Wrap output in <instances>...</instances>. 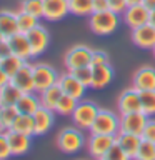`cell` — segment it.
<instances>
[{
    "instance_id": "cell-1",
    "label": "cell",
    "mask_w": 155,
    "mask_h": 160,
    "mask_svg": "<svg viewBox=\"0 0 155 160\" xmlns=\"http://www.w3.org/2000/svg\"><path fill=\"white\" fill-rule=\"evenodd\" d=\"M120 15L112 10H103V12H93L88 17V27L97 35H110L118 28Z\"/></svg>"
},
{
    "instance_id": "cell-2",
    "label": "cell",
    "mask_w": 155,
    "mask_h": 160,
    "mask_svg": "<svg viewBox=\"0 0 155 160\" xmlns=\"http://www.w3.org/2000/svg\"><path fill=\"white\" fill-rule=\"evenodd\" d=\"M85 137L82 128L78 127H65L57 135V147L63 153H75L85 145Z\"/></svg>"
},
{
    "instance_id": "cell-3",
    "label": "cell",
    "mask_w": 155,
    "mask_h": 160,
    "mask_svg": "<svg viewBox=\"0 0 155 160\" xmlns=\"http://www.w3.org/2000/svg\"><path fill=\"white\" fill-rule=\"evenodd\" d=\"M92 55H93V48H90L88 45H83V43L73 45V47L67 50V53L63 57L65 68L68 72H72L75 68L90 67L92 65Z\"/></svg>"
},
{
    "instance_id": "cell-4",
    "label": "cell",
    "mask_w": 155,
    "mask_h": 160,
    "mask_svg": "<svg viewBox=\"0 0 155 160\" xmlns=\"http://www.w3.org/2000/svg\"><path fill=\"white\" fill-rule=\"evenodd\" d=\"M120 132V115L108 108H100L93 125L90 127V133H105L117 135Z\"/></svg>"
},
{
    "instance_id": "cell-5",
    "label": "cell",
    "mask_w": 155,
    "mask_h": 160,
    "mask_svg": "<svg viewBox=\"0 0 155 160\" xmlns=\"http://www.w3.org/2000/svg\"><path fill=\"white\" fill-rule=\"evenodd\" d=\"M98 110L100 108L97 107V103L90 102V100H78L77 108L72 113V122L75 123V127L82 130H90L98 115Z\"/></svg>"
},
{
    "instance_id": "cell-6",
    "label": "cell",
    "mask_w": 155,
    "mask_h": 160,
    "mask_svg": "<svg viewBox=\"0 0 155 160\" xmlns=\"http://www.w3.org/2000/svg\"><path fill=\"white\" fill-rule=\"evenodd\" d=\"M33 68V82H35V92L40 93L42 90L58 83L60 73L48 63H35Z\"/></svg>"
},
{
    "instance_id": "cell-7",
    "label": "cell",
    "mask_w": 155,
    "mask_h": 160,
    "mask_svg": "<svg viewBox=\"0 0 155 160\" xmlns=\"http://www.w3.org/2000/svg\"><path fill=\"white\" fill-rule=\"evenodd\" d=\"M117 142V135H105V133H90L87 140V148L88 153L95 160L103 158L105 153L110 150V147Z\"/></svg>"
},
{
    "instance_id": "cell-8",
    "label": "cell",
    "mask_w": 155,
    "mask_h": 160,
    "mask_svg": "<svg viewBox=\"0 0 155 160\" xmlns=\"http://www.w3.org/2000/svg\"><path fill=\"white\" fill-rule=\"evenodd\" d=\"M148 118L150 117L143 112V110L130 112V113H120V132L142 135L145 125H147V122H148Z\"/></svg>"
},
{
    "instance_id": "cell-9",
    "label": "cell",
    "mask_w": 155,
    "mask_h": 160,
    "mask_svg": "<svg viewBox=\"0 0 155 160\" xmlns=\"http://www.w3.org/2000/svg\"><path fill=\"white\" fill-rule=\"evenodd\" d=\"M123 15V22L128 28H138L142 25L148 23L150 18V10L145 7L143 3H137V5H128L127 10L122 13Z\"/></svg>"
},
{
    "instance_id": "cell-10",
    "label": "cell",
    "mask_w": 155,
    "mask_h": 160,
    "mask_svg": "<svg viewBox=\"0 0 155 160\" xmlns=\"http://www.w3.org/2000/svg\"><path fill=\"white\" fill-rule=\"evenodd\" d=\"M27 38H28V42H30V48H32V55H33V57L42 55L45 50L48 48L50 33H48V30L45 28L43 25L38 23L35 28H32L27 33Z\"/></svg>"
},
{
    "instance_id": "cell-11",
    "label": "cell",
    "mask_w": 155,
    "mask_h": 160,
    "mask_svg": "<svg viewBox=\"0 0 155 160\" xmlns=\"http://www.w3.org/2000/svg\"><path fill=\"white\" fill-rule=\"evenodd\" d=\"M58 85L65 95H70V97H73L77 100H82L85 95V90H87V87L68 70L58 77Z\"/></svg>"
},
{
    "instance_id": "cell-12",
    "label": "cell",
    "mask_w": 155,
    "mask_h": 160,
    "mask_svg": "<svg viewBox=\"0 0 155 160\" xmlns=\"http://www.w3.org/2000/svg\"><path fill=\"white\" fill-rule=\"evenodd\" d=\"M117 108L120 113H130L142 110V100H140V92L135 87L125 88L118 97Z\"/></svg>"
},
{
    "instance_id": "cell-13",
    "label": "cell",
    "mask_w": 155,
    "mask_h": 160,
    "mask_svg": "<svg viewBox=\"0 0 155 160\" xmlns=\"http://www.w3.org/2000/svg\"><path fill=\"white\" fill-rule=\"evenodd\" d=\"M132 42L138 48L153 50L155 48V27L152 23H145L132 30Z\"/></svg>"
},
{
    "instance_id": "cell-14",
    "label": "cell",
    "mask_w": 155,
    "mask_h": 160,
    "mask_svg": "<svg viewBox=\"0 0 155 160\" xmlns=\"http://www.w3.org/2000/svg\"><path fill=\"white\" fill-rule=\"evenodd\" d=\"M68 13V0H43V18L48 22H58Z\"/></svg>"
},
{
    "instance_id": "cell-15",
    "label": "cell",
    "mask_w": 155,
    "mask_h": 160,
    "mask_svg": "<svg viewBox=\"0 0 155 160\" xmlns=\"http://www.w3.org/2000/svg\"><path fill=\"white\" fill-rule=\"evenodd\" d=\"M138 92H145V90H155V67L152 65H145L140 67L133 75V83Z\"/></svg>"
},
{
    "instance_id": "cell-16",
    "label": "cell",
    "mask_w": 155,
    "mask_h": 160,
    "mask_svg": "<svg viewBox=\"0 0 155 160\" xmlns=\"http://www.w3.org/2000/svg\"><path fill=\"white\" fill-rule=\"evenodd\" d=\"M15 87H18L23 93H30V92H35V82H33V68L28 62L23 65L22 68L18 70L17 73L10 78Z\"/></svg>"
},
{
    "instance_id": "cell-17",
    "label": "cell",
    "mask_w": 155,
    "mask_h": 160,
    "mask_svg": "<svg viewBox=\"0 0 155 160\" xmlns=\"http://www.w3.org/2000/svg\"><path fill=\"white\" fill-rule=\"evenodd\" d=\"M8 43H10V48H12V53L20 57V58H23L25 62H28L33 57L32 48H30V42L27 38V33L17 32L12 37H8Z\"/></svg>"
},
{
    "instance_id": "cell-18",
    "label": "cell",
    "mask_w": 155,
    "mask_h": 160,
    "mask_svg": "<svg viewBox=\"0 0 155 160\" xmlns=\"http://www.w3.org/2000/svg\"><path fill=\"white\" fill-rule=\"evenodd\" d=\"M5 133H7L12 155H23L30 150V147H32V135L13 132V130H7Z\"/></svg>"
},
{
    "instance_id": "cell-19",
    "label": "cell",
    "mask_w": 155,
    "mask_h": 160,
    "mask_svg": "<svg viewBox=\"0 0 155 160\" xmlns=\"http://www.w3.org/2000/svg\"><path fill=\"white\" fill-rule=\"evenodd\" d=\"M33 122H35V133L33 135H45L50 128L53 127L55 122V110L40 107L33 113Z\"/></svg>"
},
{
    "instance_id": "cell-20",
    "label": "cell",
    "mask_w": 155,
    "mask_h": 160,
    "mask_svg": "<svg viewBox=\"0 0 155 160\" xmlns=\"http://www.w3.org/2000/svg\"><path fill=\"white\" fill-rule=\"evenodd\" d=\"M142 140H143L142 135H137V133H128V132H118L117 133V143L123 148V152L132 160L135 158V155H137Z\"/></svg>"
},
{
    "instance_id": "cell-21",
    "label": "cell",
    "mask_w": 155,
    "mask_h": 160,
    "mask_svg": "<svg viewBox=\"0 0 155 160\" xmlns=\"http://www.w3.org/2000/svg\"><path fill=\"white\" fill-rule=\"evenodd\" d=\"M93 70V78H92V88L102 90L113 80V68L110 63L105 65H95L92 67Z\"/></svg>"
},
{
    "instance_id": "cell-22",
    "label": "cell",
    "mask_w": 155,
    "mask_h": 160,
    "mask_svg": "<svg viewBox=\"0 0 155 160\" xmlns=\"http://www.w3.org/2000/svg\"><path fill=\"white\" fill-rule=\"evenodd\" d=\"M15 107H17L18 113L33 115L40 107H42V102H40V97H38L37 92H30V93H23L22 97L18 98V102Z\"/></svg>"
},
{
    "instance_id": "cell-23",
    "label": "cell",
    "mask_w": 155,
    "mask_h": 160,
    "mask_svg": "<svg viewBox=\"0 0 155 160\" xmlns=\"http://www.w3.org/2000/svg\"><path fill=\"white\" fill-rule=\"evenodd\" d=\"M0 32L5 37H12L18 32V23H17V12L10 10H0Z\"/></svg>"
},
{
    "instance_id": "cell-24",
    "label": "cell",
    "mask_w": 155,
    "mask_h": 160,
    "mask_svg": "<svg viewBox=\"0 0 155 160\" xmlns=\"http://www.w3.org/2000/svg\"><path fill=\"white\" fill-rule=\"evenodd\" d=\"M62 95H63V92H62V88H60V85L55 83L52 87L42 90V92L38 93V97H40V102H42V107L55 110V107H57V103H58V100Z\"/></svg>"
},
{
    "instance_id": "cell-25",
    "label": "cell",
    "mask_w": 155,
    "mask_h": 160,
    "mask_svg": "<svg viewBox=\"0 0 155 160\" xmlns=\"http://www.w3.org/2000/svg\"><path fill=\"white\" fill-rule=\"evenodd\" d=\"M13 132H20L25 135H33L35 133V122H33V115H25V113H18L15 122L12 125Z\"/></svg>"
},
{
    "instance_id": "cell-26",
    "label": "cell",
    "mask_w": 155,
    "mask_h": 160,
    "mask_svg": "<svg viewBox=\"0 0 155 160\" xmlns=\"http://www.w3.org/2000/svg\"><path fill=\"white\" fill-rule=\"evenodd\" d=\"M17 115L18 110L15 105H0V130L7 132V130L12 128Z\"/></svg>"
},
{
    "instance_id": "cell-27",
    "label": "cell",
    "mask_w": 155,
    "mask_h": 160,
    "mask_svg": "<svg viewBox=\"0 0 155 160\" xmlns=\"http://www.w3.org/2000/svg\"><path fill=\"white\" fill-rule=\"evenodd\" d=\"M25 63H27V62H25L23 58H20V57H17V55H13V53H10V55H7V57L0 58V67H2V70L8 75L10 78H12Z\"/></svg>"
},
{
    "instance_id": "cell-28",
    "label": "cell",
    "mask_w": 155,
    "mask_h": 160,
    "mask_svg": "<svg viewBox=\"0 0 155 160\" xmlns=\"http://www.w3.org/2000/svg\"><path fill=\"white\" fill-rule=\"evenodd\" d=\"M23 95V92L18 87H15L12 82H8L7 85H3L0 88V100L2 105H17L18 98Z\"/></svg>"
},
{
    "instance_id": "cell-29",
    "label": "cell",
    "mask_w": 155,
    "mask_h": 160,
    "mask_svg": "<svg viewBox=\"0 0 155 160\" xmlns=\"http://www.w3.org/2000/svg\"><path fill=\"white\" fill-rule=\"evenodd\" d=\"M68 8L72 15L90 17L93 13V0H68Z\"/></svg>"
},
{
    "instance_id": "cell-30",
    "label": "cell",
    "mask_w": 155,
    "mask_h": 160,
    "mask_svg": "<svg viewBox=\"0 0 155 160\" xmlns=\"http://www.w3.org/2000/svg\"><path fill=\"white\" fill-rule=\"evenodd\" d=\"M38 20L35 15H30L27 12H23V10H20L17 12V23H18V32L22 33H28L32 28H35L38 25Z\"/></svg>"
},
{
    "instance_id": "cell-31",
    "label": "cell",
    "mask_w": 155,
    "mask_h": 160,
    "mask_svg": "<svg viewBox=\"0 0 155 160\" xmlns=\"http://www.w3.org/2000/svg\"><path fill=\"white\" fill-rule=\"evenodd\" d=\"M77 103H78V100L77 98H73V97H70V95H62L58 100V103H57V107H55V112H57L58 115H63V117H72V113H73V110L77 108Z\"/></svg>"
},
{
    "instance_id": "cell-32",
    "label": "cell",
    "mask_w": 155,
    "mask_h": 160,
    "mask_svg": "<svg viewBox=\"0 0 155 160\" xmlns=\"http://www.w3.org/2000/svg\"><path fill=\"white\" fill-rule=\"evenodd\" d=\"M20 10L35 15L37 18H43V0H22Z\"/></svg>"
},
{
    "instance_id": "cell-33",
    "label": "cell",
    "mask_w": 155,
    "mask_h": 160,
    "mask_svg": "<svg viewBox=\"0 0 155 160\" xmlns=\"http://www.w3.org/2000/svg\"><path fill=\"white\" fill-rule=\"evenodd\" d=\"M140 100H142V110L148 117H155V90H145L140 92Z\"/></svg>"
},
{
    "instance_id": "cell-34",
    "label": "cell",
    "mask_w": 155,
    "mask_h": 160,
    "mask_svg": "<svg viewBox=\"0 0 155 160\" xmlns=\"http://www.w3.org/2000/svg\"><path fill=\"white\" fill-rule=\"evenodd\" d=\"M133 160H155V142L142 140L138 147V152Z\"/></svg>"
},
{
    "instance_id": "cell-35",
    "label": "cell",
    "mask_w": 155,
    "mask_h": 160,
    "mask_svg": "<svg viewBox=\"0 0 155 160\" xmlns=\"http://www.w3.org/2000/svg\"><path fill=\"white\" fill-rule=\"evenodd\" d=\"M72 73L77 77L80 82H82L85 87H92V78H93V70H92V65L90 67H82V68H75L72 70Z\"/></svg>"
},
{
    "instance_id": "cell-36",
    "label": "cell",
    "mask_w": 155,
    "mask_h": 160,
    "mask_svg": "<svg viewBox=\"0 0 155 160\" xmlns=\"http://www.w3.org/2000/svg\"><path fill=\"white\" fill-rule=\"evenodd\" d=\"M103 160H132L128 157L127 153L123 152V148L120 147V145L115 142L112 147H110V150L107 153H105V157H103Z\"/></svg>"
},
{
    "instance_id": "cell-37",
    "label": "cell",
    "mask_w": 155,
    "mask_h": 160,
    "mask_svg": "<svg viewBox=\"0 0 155 160\" xmlns=\"http://www.w3.org/2000/svg\"><path fill=\"white\" fill-rule=\"evenodd\" d=\"M10 157H12V150H10L7 133L0 130V160H7Z\"/></svg>"
},
{
    "instance_id": "cell-38",
    "label": "cell",
    "mask_w": 155,
    "mask_h": 160,
    "mask_svg": "<svg viewBox=\"0 0 155 160\" xmlns=\"http://www.w3.org/2000/svg\"><path fill=\"white\" fill-rule=\"evenodd\" d=\"M105 63H110L108 53L105 52V50H93V55H92V67H95V65H105Z\"/></svg>"
},
{
    "instance_id": "cell-39",
    "label": "cell",
    "mask_w": 155,
    "mask_h": 160,
    "mask_svg": "<svg viewBox=\"0 0 155 160\" xmlns=\"http://www.w3.org/2000/svg\"><path fill=\"white\" fill-rule=\"evenodd\" d=\"M142 138L148 140V142H155V120L150 117L147 125H145L143 132H142Z\"/></svg>"
},
{
    "instance_id": "cell-40",
    "label": "cell",
    "mask_w": 155,
    "mask_h": 160,
    "mask_svg": "<svg viewBox=\"0 0 155 160\" xmlns=\"http://www.w3.org/2000/svg\"><path fill=\"white\" fill-rule=\"evenodd\" d=\"M127 7H128L127 0H108V10H112L118 15H122L127 10Z\"/></svg>"
},
{
    "instance_id": "cell-41",
    "label": "cell",
    "mask_w": 155,
    "mask_h": 160,
    "mask_svg": "<svg viewBox=\"0 0 155 160\" xmlns=\"http://www.w3.org/2000/svg\"><path fill=\"white\" fill-rule=\"evenodd\" d=\"M12 53V48H10V43H8V38H3L0 40V58L7 57V55Z\"/></svg>"
},
{
    "instance_id": "cell-42",
    "label": "cell",
    "mask_w": 155,
    "mask_h": 160,
    "mask_svg": "<svg viewBox=\"0 0 155 160\" xmlns=\"http://www.w3.org/2000/svg\"><path fill=\"white\" fill-rule=\"evenodd\" d=\"M108 10V0H93V12Z\"/></svg>"
},
{
    "instance_id": "cell-43",
    "label": "cell",
    "mask_w": 155,
    "mask_h": 160,
    "mask_svg": "<svg viewBox=\"0 0 155 160\" xmlns=\"http://www.w3.org/2000/svg\"><path fill=\"white\" fill-rule=\"evenodd\" d=\"M8 82H10V77L2 70V67H0V88H2L3 85H7Z\"/></svg>"
},
{
    "instance_id": "cell-44",
    "label": "cell",
    "mask_w": 155,
    "mask_h": 160,
    "mask_svg": "<svg viewBox=\"0 0 155 160\" xmlns=\"http://www.w3.org/2000/svg\"><path fill=\"white\" fill-rule=\"evenodd\" d=\"M142 3H143L148 10H153V8H155V0H143Z\"/></svg>"
},
{
    "instance_id": "cell-45",
    "label": "cell",
    "mask_w": 155,
    "mask_h": 160,
    "mask_svg": "<svg viewBox=\"0 0 155 160\" xmlns=\"http://www.w3.org/2000/svg\"><path fill=\"white\" fill-rule=\"evenodd\" d=\"M148 23H152L153 27H155V8H153V10H150V18H148Z\"/></svg>"
},
{
    "instance_id": "cell-46",
    "label": "cell",
    "mask_w": 155,
    "mask_h": 160,
    "mask_svg": "<svg viewBox=\"0 0 155 160\" xmlns=\"http://www.w3.org/2000/svg\"><path fill=\"white\" fill-rule=\"evenodd\" d=\"M143 0H127V3L128 5H137V3H142Z\"/></svg>"
},
{
    "instance_id": "cell-47",
    "label": "cell",
    "mask_w": 155,
    "mask_h": 160,
    "mask_svg": "<svg viewBox=\"0 0 155 160\" xmlns=\"http://www.w3.org/2000/svg\"><path fill=\"white\" fill-rule=\"evenodd\" d=\"M3 38H7V37H5V35H3L2 32H0V40H3Z\"/></svg>"
},
{
    "instance_id": "cell-48",
    "label": "cell",
    "mask_w": 155,
    "mask_h": 160,
    "mask_svg": "<svg viewBox=\"0 0 155 160\" xmlns=\"http://www.w3.org/2000/svg\"><path fill=\"white\" fill-rule=\"evenodd\" d=\"M152 52H153V57H155V48H153V50H152Z\"/></svg>"
},
{
    "instance_id": "cell-49",
    "label": "cell",
    "mask_w": 155,
    "mask_h": 160,
    "mask_svg": "<svg viewBox=\"0 0 155 160\" xmlns=\"http://www.w3.org/2000/svg\"><path fill=\"white\" fill-rule=\"evenodd\" d=\"M0 105H2V100H0Z\"/></svg>"
},
{
    "instance_id": "cell-50",
    "label": "cell",
    "mask_w": 155,
    "mask_h": 160,
    "mask_svg": "<svg viewBox=\"0 0 155 160\" xmlns=\"http://www.w3.org/2000/svg\"><path fill=\"white\" fill-rule=\"evenodd\" d=\"M98 160H103V158H98Z\"/></svg>"
}]
</instances>
